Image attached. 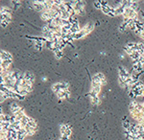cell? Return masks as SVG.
<instances>
[{
	"mask_svg": "<svg viewBox=\"0 0 144 140\" xmlns=\"http://www.w3.org/2000/svg\"><path fill=\"white\" fill-rule=\"evenodd\" d=\"M93 29H94V24H93L92 22H88V23H87V24L83 27V30L86 32V34H87H87H89Z\"/></svg>",
	"mask_w": 144,
	"mask_h": 140,
	"instance_id": "obj_1",
	"label": "cell"
},
{
	"mask_svg": "<svg viewBox=\"0 0 144 140\" xmlns=\"http://www.w3.org/2000/svg\"><path fill=\"white\" fill-rule=\"evenodd\" d=\"M8 60H12V55L7 51L2 50L1 51V61Z\"/></svg>",
	"mask_w": 144,
	"mask_h": 140,
	"instance_id": "obj_2",
	"label": "cell"
},
{
	"mask_svg": "<svg viewBox=\"0 0 144 140\" xmlns=\"http://www.w3.org/2000/svg\"><path fill=\"white\" fill-rule=\"evenodd\" d=\"M33 6H34L35 10L37 11V12H41V11L43 12L44 11V6L41 5V4H40L39 1H34L33 2Z\"/></svg>",
	"mask_w": 144,
	"mask_h": 140,
	"instance_id": "obj_3",
	"label": "cell"
},
{
	"mask_svg": "<svg viewBox=\"0 0 144 140\" xmlns=\"http://www.w3.org/2000/svg\"><path fill=\"white\" fill-rule=\"evenodd\" d=\"M57 95H58V98H60V99H64V98H68V97H69L70 92H69V90H62V91H60L59 93H57Z\"/></svg>",
	"mask_w": 144,
	"mask_h": 140,
	"instance_id": "obj_4",
	"label": "cell"
},
{
	"mask_svg": "<svg viewBox=\"0 0 144 140\" xmlns=\"http://www.w3.org/2000/svg\"><path fill=\"white\" fill-rule=\"evenodd\" d=\"M24 79L27 80V81H30V82L34 83V81H35V75L33 73H31V72H25L24 73Z\"/></svg>",
	"mask_w": 144,
	"mask_h": 140,
	"instance_id": "obj_5",
	"label": "cell"
},
{
	"mask_svg": "<svg viewBox=\"0 0 144 140\" xmlns=\"http://www.w3.org/2000/svg\"><path fill=\"white\" fill-rule=\"evenodd\" d=\"M22 108H20L17 104H15V103H13L12 105H11V111H12V113L13 114H15V113H16L18 110H20Z\"/></svg>",
	"mask_w": 144,
	"mask_h": 140,
	"instance_id": "obj_6",
	"label": "cell"
},
{
	"mask_svg": "<svg viewBox=\"0 0 144 140\" xmlns=\"http://www.w3.org/2000/svg\"><path fill=\"white\" fill-rule=\"evenodd\" d=\"M41 18H42V20H44V21H47V20H49L50 18H52V16H51V15H50L49 11H43V12L41 13Z\"/></svg>",
	"mask_w": 144,
	"mask_h": 140,
	"instance_id": "obj_7",
	"label": "cell"
},
{
	"mask_svg": "<svg viewBox=\"0 0 144 140\" xmlns=\"http://www.w3.org/2000/svg\"><path fill=\"white\" fill-rule=\"evenodd\" d=\"M86 35H87V34H86V32L82 29L80 32H78L77 34H75V35H74V39H75V40H80V39L84 38V37L86 36Z\"/></svg>",
	"mask_w": 144,
	"mask_h": 140,
	"instance_id": "obj_8",
	"label": "cell"
},
{
	"mask_svg": "<svg viewBox=\"0 0 144 140\" xmlns=\"http://www.w3.org/2000/svg\"><path fill=\"white\" fill-rule=\"evenodd\" d=\"M1 15H12V10L8 7H1Z\"/></svg>",
	"mask_w": 144,
	"mask_h": 140,
	"instance_id": "obj_9",
	"label": "cell"
},
{
	"mask_svg": "<svg viewBox=\"0 0 144 140\" xmlns=\"http://www.w3.org/2000/svg\"><path fill=\"white\" fill-rule=\"evenodd\" d=\"M28 125L30 126V127H32V128H34V129H38V125H37V122L35 121V119H33V118H29V121H28Z\"/></svg>",
	"mask_w": 144,
	"mask_h": 140,
	"instance_id": "obj_10",
	"label": "cell"
},
{
	"mask_svg": "<svg viewBox=\"0 0 144 140\" xmlns=\"http://www.w3.org/2000/svg\"><path fill=\"white\" fill-rule=\"evenodd\" d=\"M42 46H43V42H41L40 40H36L35 41V48L37 49V50L41 51L42 49Z\"/></svg>",
	"mask_w": 144,
	"mask_h": 140,
	"instance_id": "obj_11",
	"label": "cell"
},
{
	"mask_svg": "<svg viewBox=\"0 0 144 140\" xmlns=\"http://www.w3.org/2000/svg\"><path fill=\"white\" fill-rule=\"evenodd\" d=\"M12 17L11 15H1V21H7V22H11Z\"/></svg>",
	"mask_w": 144,
	"mask_h": 140,
	"instance_id": "obj_12",
	"label": "cell"
},
{
	"mask_svg": "<svg viewBox=\"0 0 144 140\" xmlns=\"http://www.w3.org/2000/svg\"><path fill=\"white\" fill-rule=\"evenodd\" d=\"M131 9L137 12L138 10V2L137 1H132V4H131Z\"/></svg>",
	"mask_w": 144,
	"mask_h": 140,
	"instance_id": "obj_13",
	"label": "cell"
},
{
	"mask_svg": "<svg viewBox=\"0 0 144 140\" xmlns=\"http://www.w3.org/2000/svg\"><path fill=\"white\" fill-rule=\"evenodd\" d=\"M97 76L99 77V79H100V81H101V85H106V77L104 76V74H102V73H97Z\"/></svg>",
	"mask_w": 144,
	"mask_h": 140,
	"instance_id": "obj_14",
	"label": "cell"
},
{
	"mask_svg": "<svg viewBox=\"0 0 144 140\" xmlns=\"http://www.w3.org/2000/svg\"><path fill=\"white\" fill-rule=\"evenodd\" d=\"M91 103H92V105H94V106H98V105H100V99H99V97L91 98Z\"/></svg>",
	"mask_w": 144,
	"mask_h": 140,
	"instance_id": "obj_15",
	"label": "cell"
},
{
	"mask_svg": "<svg viewBox=\"0 0 144 140\" xmlns=\"http://www.w3.org/2000/svg\"><path fill=\"white\" fill-rule=\"evenodd\" d=\"M131 125H132V124H131L130 122H128V121H123V127H124L125 130H130Z\"/></svg>",
	"mask_w": 144,
	"mask_h": 140,
	"instance_id": "obj_16",
	"label": "cell"
},
{
	"mask_svg": "<svg viewBox=\"0 0 144 140\" xmlns=\"http://www.w3.org/2000/svg\"><path fill=\"white\" fill-rule=\"evenodd\" d=\"M124 50H125V52H126L128 55H130V56H131V55L134 53V51H133L132 49H130L129 47H127V46H125V47H124Z\"/></svg>",
	"mask_w": 144,
	"mask_h": 140,
	"instance_id": "obj_17",
	"label": "cell"
},
{
	"mask_svg": "<svg viewBox=\"0 0 144 140\" xmlns=\"http://www.w3.org/2000/svg\"><path fill=\"white\" fill-rule=\"evenodd\" d=\"M93 4H94V7H95L96 9H102V5H101L100 1H95Z\"/></svg>",
	"mask_w": 144,
	"mask_h": 140,
	"instance_id": "obj_18",
	"label": "cell"
},
{
	"mask_svg": "<svg viewBox=\"0 0 144 140\" xmlns=\"http://www.w3.org/2000/svg\"><path fill=\"white\" fill-rule=\"evenodd\" d=\"M129 28H130L131 30H133V31H135V30H136V25L134 24V21H133V22L129 25Z\"/></svg>",
	"mask_w": 144,
	"mask_h": 140,
	"instance_id": "obj_19",
	"label": "cell"
},
{
	"mask_svg": "<svg viewBox=\"0 0 144 140\" xmlns=\"http://www.w3.org/2000/svg\"><path fill=\"white\" fill-rule=\"evenodd\" d=\"M28 93H29V92H28V91H27L26 89H24V88H21L18 94H20V95H22V96H25V95H27Z\"/></svg>",
	"mask_w": 144,
	"mask_h": 140,
	"instance_id": "obj_20",
	"label": "cell"
},
{
	"mask_svg": "<svg viewBox=\"0 0 144 140\" xmlns=\"http://www.w3.org/2000/svg\"><path fill=\"white\" fill-rule=\"evenodd\" d=\"M55 56H56L57 59H61V58L63 56V53H62V51H59V52L55 53Z\"/></svg>",
	"mask_w": 144,
	"mask_h": 140,
	"instance_id": "obj_21",
	"label": "cell"
},
{
	"mask_svg": "<svg viewBox=\"0 0 144 140\" xmlns=\"http://www.w3.org/2000/svg\"><path fill=\"white\" fill-rule=\"evenodd\" d=\"M25 136H26L25 134H22V133L17 132V140H24Z\"/></svg>",
	"mask_w": 144,
	"mask_h": 140,
	"instance_id": "obj_22",
	"label": "cell"
},
{
	"mask_svg": "<svg viewBox=\"0 0 144 140\" xmlns=\"http://www.w3.org/2000/svg\"><path fill=\"white\" fill-rule=\"evenodd\" d=\"M32 87H33V85H25V87H24V89H26L28 92H31V91H32V89H33Z\"/></svg>",
	"mask_w": 144,
	"mask_h": 140,
	"instance_id": "obj_23",
	"label": "cell"
},
{
	"mask_svg": "<svg viewBox=\"0 0 144 140\" xmlns=\"http://www.w3.org/2000/svg\"><path fill=\"white\" fill-rule=\"evenodd\" d=\"M7 98H9L8 94H6V93H3V92H1V102H3L4 100H6Z\"/></svg>",
	"mask_w": 144,
	"mask_h": 140,
	"instance_id": "obj_24",
	"label": "cell"
},
{
	"mask_svg": "<svg viewBox=\"0 0 144 140\" xmlns=\"http://www.w3.org/2000/svg\"><path fill=\"white\" fill-rule=\"evenodd\" d=\"M76 15H85V11L84 9H79L76 11Z\"/></svg>",
	"mask_w": 144,
	"mask_h": 140,
	"instance_id": "obj_25",
	"label": "cell"
},
{
	"mask_svg": "<svg viewBox=\"0 0 144 140\" xmlns=\"http://www.w3.org/2000/svg\"><path fill=\"white\" fill-rule=\"evenodd\" d=\"M126 28H127V26H126L125 24H123V23H122V24L120 25V27H119V31H120V32H123V31H125V29H126Z\"/></svg>",
	"mask_w": 144,
	"mask_h": 140,
	"instance_id": "obj_26",
	"label": "cell"
},
{
	"mask_svg": "<svg viewBox=\"0 0 144 140\" xmlns=\"http://www.w3.org/2000/svg\"><path fill=\"white\" fill-rule=\"evenodd\" d=\"M8 25H9V22H7V21H1V26L3 28H6Z\"/></svg>",
	"mask_w": 144,
	"mask_h": 140,
	"instance_id": "obj_27",
	"label": "cell"
},
{
	"mask_svg": "<svg viewBox=\"0 0 144 140\" xmlns=\"http://www.w3.org/2000/svg\"><path fill=\"white\" fill-rule=\"evenodd\" d=\"M138 60H139L142 64H144V56H140L139 59H138Z\"/></svg>",
	"mask_w": 144,
	"mask_h": 140,
	"instance_id": "obj_28",
	"label": "cell"
},
{
	"mask_svg": "<svg viewBox=\"0 0 144 140\" xmlns=\"http://www.w3.org/2000/svg\"><path fill=\"white\" fill-rule=\"evenodd\" d=\"M140 38H141L142 40H144V32H143V33H142V34L140 35Z\"/></svg>",
	"mask_w": 144,
	"mask_h": 140,
	"instance_id": "obj_29",
	"label": "cell"
}]
</instances>
